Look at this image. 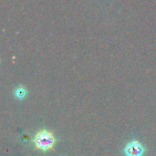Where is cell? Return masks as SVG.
<instances>
[{
  "label": "cell",
  "mask_w": 156,
  "mask_h": 156,
  "mask_svg": "<svg viewBox=\"0 0 156 156\" xmlns=\"http://www.w3.org/2000/svg\"><path fill=\"white\" fill-rule=\"evenodd\" d=\"M33 142L36 148L46 152L53 149L54 144L56 143V139L51 133L46 130H41L35 135Z\"/></svg>",
  "instance_id": "cell-1"
},
{
  "label": "cell",
  "mask_w": 156,
  "mask_h": 156,
  "mask_svg": "<svg viewBox=\"0 0 156 156\" xmlns=\"http://www.w3.org/2000/svg\"><path fill=\"white\" fill-rule=\"evenodd\" d=\"M124 152L127 156H143L144 154V148L140 143L133 141L126 145Z\"/></svg>",
  "instance_id": "cell-2"
},
{
  "label": "cell",
  "mask_w": 156,
  "mask_h": 156,
  "mask_svg": "<svg viewBox=\"0 0 156 156\" xmlns=\"http://www.w3.org/2000/svg\"><path fill=\"white\" fill-rule=\"evenodd\" d=\"M25 90H23V89H19L17 91H16V96L17 97H19V98H23L24 96H25Z\"/></svg>",
  "instance_id": "cell-3"
}]
</instances>
